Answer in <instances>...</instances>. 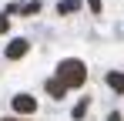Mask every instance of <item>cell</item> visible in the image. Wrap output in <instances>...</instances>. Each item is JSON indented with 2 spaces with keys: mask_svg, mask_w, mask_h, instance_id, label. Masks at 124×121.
<instances>
[{
  "mask_svg": "<svg viewBox=\"0 0 124 121\" xmlns=\"http://www.w3.org/2000/svg\"><path fill=\"white\" fill-rule=\"evenodd\" d=\"M77 7H81V0H61L57 3V14H74Z\"/></svg>",
  "mask_w": 124,
  "mask_h": 121,
  "instance_id": "6",
  "label": "cell"
},
{
  "mask_svg": "<svg viewBox=\"0 0 124 121\" xmlns=\"http://www.w3.org/2000/svg\"><path fill=\"white\" fill-rule=\"evenodd\" d=\"M107 87L117 91V94H124V74L121 71H111V74H107Z\"/></svg>",
  "mask_w": 124,
  "mask_h": 121,
  "instance_id": "4",
  "label": "cell"
},
{
  "mask_svg": "<svg viewBox=\"0 0 124 121\" xmlns=\"http://www.w3.org/2000/svg\"><path fill=\"white\" fill-rule=\"evenodd\" d=\"M107 121H121V114H117V111H111V114H107Z\"/></svg>",
  "mask_w": 124,
  "mask_h": 121,
  "instance_id": "10",
  "label": "cell"
},
{
  "mask_svg": "<svg viewBox=\"0 0 124 121\" xmlns=\"http://www.w3.org/2000/svg\"><path fill=\"white\" fill-rule=\"evenodd\" d=\"M3 121H17V118H3Z\"/></svg>",
  "mask_w": 124,
  "mask_h": 121,
  "instance_id": "11",
  "label": "cell"
},
{
  "mask_svg": "<svg viewBox=\"0 0 124 121\" xmlns=\"http://www.w3.org/2000/svg\"><path fill=\"white\" fill-rule=\"evenodd\" d=\"M54 78L64 84V91H74V87H81L84 81H87V67H84V60L77 57H64L61 64H57V74Z\"/></svg>",
  "mask_w": 124,
  "mask_h": 121,
  "instance_id": "1",
  "label": "cell"
},
{
  "mask_svg": "<svg viewBox=\"0 0 124 121\" xmlns=\"http://www.w3.org/2000/svg\"><path fill=\"white\" fill-rule=\"evenodd\" d=\"M27 51H30V40L17 37V40H10V44H7V51H3V54H7V60H20Z\"/></svg>",
  "mask_w": 124,
  "mask_h": 121,
  "instance_id": "2",
  "label": "cell"
},
{
  "mask_svg": "<svg viewBox=\"0 0 124 121\" xmlns=\"http://www.w3.org/2000/svg\"><path fill=\"white\" fill-rule=\"evenodd\" d=\"M84 111H87V101H81V104L74 108V118H84Z\"/></svg>",
  "mask_w": 124,
  "mask_h": 121,
  "instance_id": "7",
  "label": "cell"
},
{
  "mask_svg": "<svg viewBox=\"0 0 124 121\" xmlns=\"http://www.w3.org/2000/svg\"><path fill=\"white\" fill-rule=\"evenodd\" d=\"M87 3H91V10H94V14H101V0H87Z\"/></svg>",
  "mask_w": 124,
  "mask_h": 121,
  "instance_id": "9",
  "label": "cell"
},
{
  "mask_svg": "<svg viewBox=\"0 0 124 121\" xmlns=\"http://www.w3.org/2000/svg\"><path fill=\"white\" fill-rule=\"evenodd\" d=\"M10 104H14L17 114H34V111H37V98H30V94H17Z\"/></svg>",
  "mask_w": 124,
  "mask_h": 121,
  "instance_id": "3",
  "label": "cell"
},
{
  "mask_svg": "<svg viewBox=\"0 0 124 121\" xmlns=\"http://www.w3.org/2000/svg\"><path fill=\"white\" fill-rule=\"evenodd\" d=\"M7 27H10V20H7L3 14H0V34H7Z\"/></svg>",
  "mask_w": 124,
  "mask_h": 121,
  "instance_id": "8",
  "label": "cell"
},
{
  "mask_svg": "<svg viewBox=\"0 0 124 121\" xmlns=\"http://www.w3.org/2000/svg\"><path fill=\"white\" fill-rule=\"evenodd\" d=\"M47 94H50V98H57V101H61L64 94H67V91H64V84H61L57 78H50V81H47Z\"/></svg>",
  "mask_w": 124,
  "mask_h": 121,
  "instance_id": "5",
  "label": "cell"
}]
</instances>
